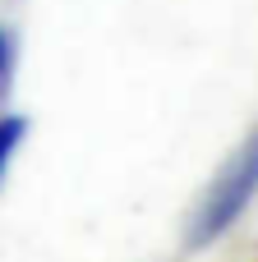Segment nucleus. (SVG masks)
<instances>
[{
    "label": "nucleus",
    "mask_w": 258,
    "mask_h": 262,
    "mask_svg": "<svg viewBox=\"0 0 258 262\" xmlns=\"http://www.w3.org/2000/svg\"><path fill=\"white\" fill-rule=\"evenodd\" d=\"M9 74H14V37H9V28L0 23V88L9 83Z\"/></svg>",
    "instance_id": "7ed1b4c3"
},
{
    "label": "nucleus",
    "mask_w": 258,
    "mask_h": 262,
    "mask_svg": "<svg viewBox=\"0 0 258 262\" xmlns=\"http://www.w3.org/2000/svg\"><path fill=\"white\" fill-rule=\"evenodd\" d=\"M23 138H28V120H23V115H0V184H5V175H9L18 147H23Z\"/></svg>",
    "instance_id": "f03ea898"
},
{
    "label": "nucleus",
    "mask_w": 258,
    "mask_h": 262,
    "mask_svg": "<svg viewBox=\"0 0 258 262\" xmlns=\"http://www.w3.org/2000/svg\"><path fill=\"white\" fill-rule=\"evenodd\" d=\"M258 193V124L245 134V143L217 166V175L208 180V189L199 193V203L185 216V249H208L217 244L254 203Z\"/></svg>",
    "instance_id": "f257e3e1"
}]
</instances>
